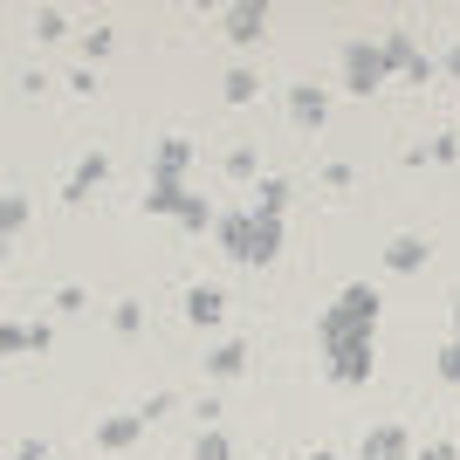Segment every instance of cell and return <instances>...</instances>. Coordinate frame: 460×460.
I'll return each mask as SVG.
<instances>
[{
  "mask_svg": "<svg viewBox=\"0 0 460 460\" xmlns=\"http://www.w3.org/2000/svg\"><path fill=\"white\" fill-rule=\"evenodd\" d=\"M337 76H344V96H378L385 83H392V69H385V49L371 35H358V41H344V49H337Z\"/></svg>",
  "mask_w": 460,
  "mask_h": 460,
  "instance_id": "3957f363",
  "label": "cell"
},
{
  "mask_svg": "<svg viewBox=\"0 0 460 460\" xmlns=\"http://www.w3.org/2000/svg\"><path fill=\"white\" fill-rule=\"evenodd\" d=\"M447 76H460V49H447Z\"/></svg>",
  "mask_w": 460,
  "mask_h": 460,
  "instance_id": "83f0119b",
  "label": "cell"
},
{
  "mask_svg": "<svg viewBox=\"0 0 460 460\" xmlns=\"http://www.w3.org/2000/svg\"><path fill=\"white\" fill-rule=\"evenodd\" d=\"M207 371H213V378H241V371H248V344H241V337L213 344V350H207Z\"/></svg>",
  "mask_w": 460,
  "mask_h": 460,
  "instance_id": "5bb4252c",
  "label": "cell"
},
{
  "mask_svg": "<svg viewBox=\"0 0 460 460\" xmlns=\"http://www.w3.org/2000/svg\"><path fill=\"white\" fill-rule=\"evenodd\" d=\"M433 371H440L447 385H460V344H454V337H447V344H440V358H433Z\"/></svg>",
  "mask_w": 460,
  "mask_h": 460,
  "instance_id": "44dd1931",
  "label": "cell"
},
{
  "mask_svg": "<svg viewBox=\"0 0 460 460\" xmlns=\"http://www.w3.org/2000/svg\"><path fill=\"white\" fill-rule=\"evenodd\" d=\"M288 124H296V131H323L330 124V96L309 90V83H296V90H288Z\"/></svg>",
  "mask_w": 460,
  "mask_h": 460,
  "instance_id": "9c48e42d",
  "label": "cell"
},
{
  "mask_svg": "<svg viewBox=\"0 0 460 460\" xmlns=\"http://www.w3.org/2000/svg\"><path fill=\"white\" fill-rule=\"evenodd\" d=\"M0 227H7V234L28 227V192H7V199H0Z\"/></svg>",
  "mask_w": 460,
  "mask_h": 460,
  "instance_id": "ac0fdd59",
  "label": "cell"
},
{
  "mask_svg": "<svg viewBox=\"0 0 460 460\" xmlns=\"http://www.w3.org/2000/svg\"><path fill=\"white\" fill-rule=\"evenodd\" d=\"M14 460H49V454H41V440H21V447H14Z\"/></svg>",
  "mask_w": 460,
  "mask_h": 460,
  "instance_id": "4316f807",
  "label": "cell"
},
{
  "mask_svg": "<svg viewBox=\"0 0 460 460\" xmlns=\"http://www.w3.org/2000/svg\"><path fill=\"white\" fill-rule=\"evenodd\" d=\"M137 433H145V412H111V420L96 426V447H103V454H124V447H137Z\"/></svg>",
  "mask_w": 460,
  "mask_h": 460,
  "instance_id": "7c38bea8",
  "label": "cell"
},
{
  "mask_svg": "<svg viewBox=\"0 0 460 460\" xmlns=\"http://www.w3.org/2000/svg\"><path fill=\"white\" fill-rule=\"evenodd\" d=\"M426 261H433V241H426V234H392V241H385V269L392 275H420Z\"/></svg>",
  "mask_w": 460,
  "mask_h": 460,
  "instance_id": "ba28073f",
  "label": "cell"
},
{
  "mask_svg": "<svg viewBox=\"0 0 460 460\" xmlns=\"http://www.w3.org/2000/svg\"><path fill=\"white\" fill-rule=\"evenodd\" d=\"M248 207H261V213H288V179H261V186H254V199H248Z\"/></svg>",
  "mask_w": 460,
  "mask_h": 460,
  "instance_id": "2e32d148",
  "label": "cell"
},
{
  "mask_svg": "<svg viewBox=\"0 0 460 460\" xmlns=\"http://www.w3.org/2000/svg\"><path fill=\"white\" fill-rule=\"evenodd\" d=\"M220 90H227V103H254V96H261V76H254L248 62H234L227 76H220Z\"/></svg>",
  "mask_w": 460,
  "mask_h": 460,
  "instance_id": "9a60e30c",
  "label": "cell"
},
{
  "mask_svg": "<svg viewBox=\"0 0 460 460\" xmlns=\"http://www.w3.org/2000/svg\"><path fill=\"white\" fill-rule=\"evenodd\" d=\"M192 460H234V440L220 433V426H207V433L192 440Z\"/></svg>",
  "mask_w": 460,
  "mask_h": 460,
  "instance_id": "e0dca14e",
  "label": "cell"
},
{
  "mask_svg": "<svg viewBox=\"0 0 460 460\" xmlns=\"http://www.w3.org/2000/svg\"><path fill=\"white\" fill-rule=\"evenodd\" d=\"M420 460H460V447H454V440H426Z\"/></svg>",
  "mask_w": 460,
  "mask_h": 460,
  "instance_id": "484cf974",
  "label": "cell"
},
{
  "mask_svg": "<svg viewBox=\"0 0 460 460\" xmlns=\"http://www.w3.org/2000/svg\"><path fill=\"white\" fill-rule=\"evenodd\" d=\"M103 179H111V158H103V152H90V158H83V165H76V172H69V186H62V199L76 207L83 192H90V186H103Z\"/></svg>",
  "mask_w": 460,
  "mask_h": 460,
  "instance_id": "4fadbf2b",
  "label": "cell"
},
{
  "mask_svg": "<svg viewBox=\"0 0 460 460\" xmlns=\"http://www.w3.org/2000/svg\"><path fill=\"white\" fill-rule=\"evenodd\" d=\"M269 21H275L269 0H234V7H220V35H227L234 49H254V41L269 35Z\"/></svg>",
  "mask_w": 460,
  "mask_h": 460,
  "instance_id": "5b68a950",
  "label": "cell"
},
{
  "mask_svg": "<svg viewBox=\"0 0 460 460\" xmlns=\"http://www.w3.org/2000/svg\"><path fill=\"white\" fill-rule=\"evenodd\" d=\"M186 172H192V145L186 137H165L152 158V186H186Z\"/></svg>",
  "mask_w": 460,
  "mask_h": 460,
  "instance_id": "30bf717a",
  "label": "cell"
},
{
  "mask_svg": "<svg viewBox=\"0 0 460 460\" xmlns=\"http://www.w3.org/2000/svg\"><path fill=\"white\" fill-rule=\"evenodd\" d=\"M213 241L227 248V261H241V269H269V261H282V213H261V207H234L220 213V227H213Z\"/></svg>",
  "mask_w": 460,
  "mask_h": 460,
  "instance_id": "7a4b0ae2",
  "label": "cell"
},
{
  "mask_svg": "<svg viewBox=\"0 0 460 460\" xmlns=\"http://www.w3.org/2000/svg\"><path fill=\"white\" fill-rule=\"evenodd\" d=\"M145 213H158V220H179L186 234L220 227V213H213L199 192H186V186H145Z\"/></svg>",
  "mask_w": 460,
  "mask_h": 460,
  "instance_id": "277c9868",
  "label": "cell"
},
{
  "mask_svg": "<svg viewBox=\"0 0 460 460\" xmlns=\"http://www.w3.org/2000/svg\"><path fill=\"white\" fill-rule=\"evenodd\" d=\"M378 316H385V296L371 282H344L337 303L316 316V350H323V371L337 385H371V371H378Z\"/></svg>",
  "mask_w": 460,
  "mask_h": 460,
  "instance_id": "6da1fadb",
  "label": "cell"
},
{
  "mask_svg": "<svg viewBox=\"0 0 460 460\" xmlns=\"http://www.w3.org/2000/svg\"><path fill=\"white\" fill-rule=\"evenodd\" d=\"M227 172H234V179H254V172H261V165H254V152H248V145H241V152H227Z\"/></svg>",
  "mask_w": 460,
  "mask_h": 460,
  "instance_id": "d4e9b609",
  "label": "cell"
},
{
  "mask_svg": "<svg viewBox=\"0 0 460 460\" xmlns=\"http://www.w3.org/2000/svg\"><path fill=\"white\" fill-rule=\"evenodd\" d=\"M0 350L14 358V350H35V323H0Z\"/></svg>",
  "mask_w": 460,
  "mask_h": 460,
  "instance_id": "d6986e66",
  "label": "cell"
},
{
  "mask_svg": "<svg viewBox=\"0 0 460 460\" xmlns=\"http://www.w3.org/2000/svg\"><path fill=\"white\" fill-rule=\"evenodd\" d=\"M220 316H227V296H220L213 282H192V288H186V323H192V330H213Z\"/></svg>",
  "mask_w": 460,
  "mask_h": 460,
  "instance_id": "8fae6325",
  "label": "cell"
},
{
  "mask_svg": "<svg viewBox=\"0 0 460 460\" xmlns=\"http://www.w3.org/2000/svg\"><path fill=\"white\" fill-rule=\"evenodd\" d=\"M62 28H69V21H62V7H41V14H35V35H41V41H56Z\"/></svg>",
  "mask_w": 460,
  "mask_h": 460,
  "instance_id": "cb8c5ba5",
  "label": "cell"
},
{
  "mask_svg": "<svg viewBox=\"0 0 460 460\" xmlns=\"http://www.w3.org/2000/svg\"><path fill=\"white\" fill-rule=\"evenodd\" d=\"M412 158H433V165H454V158H460V137L447 131V137H433V145H420Z\"/></svg>",
  "mask_w": 460,
  "mask_h": 460,
  "instance_id": "ffe728a7",
  "label": "cell"
},
{
  "mask_svg": "<svg viewBox=\"0 0 460 460\" xmlns=\"http://www.w3.org/2000/svg\"><path fill=\"white\" fill-rule=\"evenodd\" d=\"M378 49H385V69H392V76H405V83H426V76H433V56L420 49V35L392 28V35H378Z\"/></svg>",
  "mask_w": 460,
  "mask_h": 460,
  "instance_id": "8992f818",
  "label": "cell"
},
{
  "mask_svg": "<svg viewBox=\"0 0 460 460\" xmlns=\"http://www.w3.org/2000/svg\"><path fill=\"white\" fill-rule=\"evenodd\" d=\"M111 323H117V337H137V323H145V309H137V303H117V309H111Z\"/></svg>",
  "mask_w": 460,
  "mask_h": 460,
  "instance_id": "7402d4cb",
  "label": "cell"
},
{
  "mask_svg": "<svg viewBox=\"0 0 460 460\" xmlns=\"http://www.w3.org/2000/svg\"><path fill=\"white\" fill-rule=\"evenodd\" d=\"M309 460H337V454H330V447H316V454H309Z\"/></svg>",
  "mask_w": 460,
  "mask_h": 460,
  "instance_id": "f546056e",
  "label": "cell"
},
{
  "mask_svg": "<svg viewBox=\"0 0 460 460\" xmlns=\"http://www.w3.org/2000/svg\"><path fill=\"white\" fill-rule=\"evenodd\" d=\"M111 28H90V35H83V56H90V62H103V56H111Z\"/></svg>",
  "mask_w": 460,
  "mask_h": 460,
  "instance_id": "603a6c76",
  "label": "cell"
},
{
  "mask_svg": "<svg viewBox=\"0 0 460 460\" xmlns=\"http://www.w3.org/2000/svg\"><path fill=\"white\" fill-rule=\"evenodd\" d=\"M454 344H460V296H454Z\"/></svg>",
  "mask_w": 460,
  "mask_h": 460,
  "instance_id": "f1b7e54d",
  "label": "cell"
},
{
  "mask_svg": "<svg viewBox=\"0 0 460 460\" xmlns=\"http://www.w3.org/2000/svg\"><path fill=\"white\" fill-rule=\"evenodd\" d=\"M358 460H420V447H412L405 426H371L365 447H358Z\"/></svg>",
  "mask_w": 460,
  "mask_h": 460,
  "instance_id": "52a82bcc",
  "label": "cell"
}]
</instances>
